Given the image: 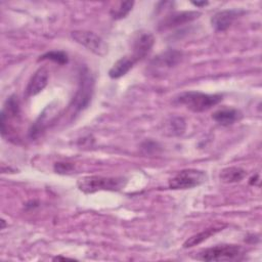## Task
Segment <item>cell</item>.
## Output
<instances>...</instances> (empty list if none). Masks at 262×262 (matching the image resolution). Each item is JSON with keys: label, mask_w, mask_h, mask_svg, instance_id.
Here are the masks:
<instances>
[{"label": "cell", "mask_w": 262, "mask_h": 262, "mask_svg": "<svg viewBox=\"0 0 262 262\" xmlns=\"http://www.w3.org/2000/svg\"><path fill=\"white\" fill-rule=\"evenodd\" d=\"M247 175L246 170L241 167H227L220 172V180L224 183H234L243 180Z\"/></svg>", "instance_id": "9a60e30c"}, {"label": "cell", "mask_w": 262, "mask_h": 262, "mask_svg": "<svg viewBox=\"0 0 262 262\" xmlns=\"http://www.w3.org/2000/svg\"><path fill=\"white\" fill-rule=\"evenodd\" d=\"M134 5L133 1H124L118 3L117 6L113 7L110 11L112 17L114 19H121L126 17V15L132 10V7Z\"/></svg>", "instance_id": "e0dca14e"}, {"label": "cell", "mask_w": 262, "mask_h": 262, "mask_svg": "<svg viewBox=\"0 0 262 262\" xmlns=\"http://www.w3.org/2000/svg\"><path fill=\"white\" fill-rule=\"evenodd\" d=\"M94 78L87 67L81 69L79 73V84L77 91L73 97L71 106L74 112L79 113L85 110L93 96Z\"/></svg>", "instance_id": "7a4b0ae2"}, {"label": "cell", "mask_w": 262, "mask_h": 262, "mask_svg": "<svg viewBox=\"0 0 262 262\" xmlns=\"http://www.w3.org/2000/svg\"><path fill=\"white\" fill-rule=\"evenodd\" d=\"M224 227H226V224L224 223H216L215 225L196 233L191 235L190 237H188L184 244H183V248L187 249V248H192L194 246H198L200 244H202L203 242L207 241L209 237H211L212 235H214L215 233L221 231Z\"/></svg>", "instance_id": "7c38bea8"}, {"label": "cell", "mask_w": 262, "mask_h": 262, "mask_svg": "<svg viewBox=\"0 0 262 262\" xmlns=\"http://www.w3.org/2000/svg\"><path fill=\"white\" fill-rule=\"evenodd\" d=\"M52 60L54 62H57L59 64H64L68 62L69 58H68V54L63 51H56V50H53V51H48L46 53H44L43 55L40 56L39 60Z\"/></svg>", "instance_id": "ac0fdd59"}, {"label": "cell", "mask_w": 262, "mask_h": 262, "mask_svg": "<svg viewBox=\"0 0 262 262\" xmlns=\"http://www.w3.org/2000/svg\"><path fill=\"white\" fill-rule=\"evenodd\" d=\"M245 11L241 9H224L216 12L211 18V25L217 32L227 30Z\"/></svg>", "instance_id": "ba28073f"}, {"label": "cell", "mask_w": 262, "mask_h": 262, "mask_svg": "<svg viewBox=\"0 0 262 262\" xmlns=\"http://www.w3.org/2000/svg\"><path fill=\"white\" fill-rule=\"evenodd\" d=\"M176 100L194 113L206 112L222 100L220 94H207L199 91H186L179 94Z\"/></svg>", "instance_id": "3957f363"}, {"label": "cell", "mask_w": 262, "mask_h": 262, "mask_svg": "<svg viewBox=\"0 0 262 262\" xmlns=\"http://www.w3.org/2000/svg\"><path fill=\"white\" fill-rule=\"evenodd\" d=\"M19 115V101L15 95H11L5 102L4 108L1 112V116L5 119L16 118Z\"/></svg>", "instance_id": "2e32d148"}, {"label": "cell", "mask_w": 262, "mask_h": 262, "mask_svg": "<svg viewBox=\"0 0 262 262\" xmlns=\"http://www.w3.org/2000/svg\"><path fill=\"white\" fill-rule=\"evenodd\" d=\"M136 61L132 58V56H124L118 59L113 67L108 71V76L112 79H119L125 76L134 66Z\"/></svg>", "instance_id": "4fadbf2b"}, {"label": "cell", "mask_w": 262, "mask_h": 262, "mask_svg": "<svg viewBox=\"0 0 262 262\" xmlns=\"http://www.w3.org/2000/svg\"><path fill=\"white\" fill-rule=\"evenodd\" d=\"M242 254L243 249L237 245H218L201 251L195 258L202 261H232Z\"/></svg>", "instance_id": "277c9868"}, {"label": "cell", "mask_w": 262, "mask_h": 262, "mask_svg": "<svg viewBox=\"0 0 262 262\" xmlns=\"http://www.w3.org/2000/svg\"><path fill=\"white\" fill-rule=\"evenodd\" d=\"M181 58H182V52L178 50L170 49L161 53L156 58H154L150 62V67L155 71H160V70L162 71L163 69L164 70L171 69L175 67L181 60Z\"/></svg>", "instance_id": "30bf717a"}, {"label": "cell", "mask_w": 262, "mask_h": 262, "mask_svg": "<svg viewBox=\"0 0 262 262\" xmlns=\"http://www.w3.org/2000/svg\"><path fill=\"white\" fill-rule=\"evenodd\" d=\"M239 111L231 107H224L221 110L216 111L212 118L214 121H216L218 124L222 126H229L233 124L235 121H237L241 118Z\"/></svg>", "instance_id": "5bb4252c"}, {"label": "cell", "mask_w": 262, "mask_h": 262, "mask_svg": "<svg viewBox=\"0 0 262 262\" xmlns=\"http://www.w3.org/2000/svg\"><path fill=\"white\" fill-rule=\"evenodd\" d=\"M169 131H171L172 135H180L185 130V122L182 118L176 117L172 118L168 124Z\"/></svg>", "instance_id": "d6986e66"}, {"label": "cell", "mask_w": 262, "mask_h": 262, "mask_svg": "<svg viewBox=\"0 0 262 262\" xmlns=\"http://www.w3.org/2000/svg\"><path fill=\"white\" fill-rule=\"evenodd\" d=\"M202 15L200 11L189 10V11H178L170 15H167L159 25L160 30H167L182 26L184 24L195 20Z\"/></svg>", "instance_id": "52a82bcc"}, {"label": "cell", "mask_w": 262, "mask_h": 262, "mask_svg": "<svg viewBox=\"0 0 262 262\" xmlns=\"http://www.w3.org/2000/svg\"><path fill=\"white\" fill-rule=\"evenodd\" d=\"M53 169L58 174H70L74 170V165L68 162H57L54 164Z\"/></svg>", "instance_id": "ffe728a7"}, {"label": "cell", "mask_w": 262, "mask_h": 262, "mask_svg": "<svg viewBox=\"0 0 262 262\" xmlns=\"http://www.w3.org/2000/svg\"><path fill=\"white\" fill-rule=\"evenodd\" d=\"M48 78V72L45 68H40L37 70L27 85L26 96L31 97L40 93L47 86Z\"/></svg>", "instance_id": "8fae6325"}, {"label": "cell", "mask_w": 262, "mask_h": 262, "mask_svg": "<svg viewBox=\"0 0 262 262\" xmlns=\"http://www.w3.org/2000/svg\"><path fill=\"white\" fill-rule=\"evenodd\" d=\"M71 37L75 42L84 46L96 55L103 56L107 51V46L104 41L93 32L76 30L71 33Z\"/></svg>", "instance_id": "8992f818"}, {"label": "cell", "mask_w": 262, "mask_h": 262, "mask_svg": "<svg viewBox=\"0 0 262 262\" xmlns=\"http://www.w3.org/2000/svg\"><path fill=\"white\" fill-rule=\"evenodd\" d=\"M194 6H196V7H201V6H206V5H208L209 4V2L208 1H202V2H200V1H192L191 2Z\"/></svg>", "instance_id": "44dd1931"}, {"label": "cell", "mask_w": 262, "mask_h": 262, "mask_svg": "<svg viewBox=\"0 0 262 262\" xmlns=\"http://www.w3.org/2000/svg\"><path fill=\"white\" fill-rule=\"evenodd\" d=\"M155 44V38L150 33H140L133 42L132 58L138 61L144 58L151 50Z\"/></svg>", "instance_id": "9c48e42d"}, {"label": "cell", "mask_w": 262, "mask_h": 262, "mask_svg": "<svg viewBox=\"0 0 262 262\" xmlns=\"http://www.w3.org/2000/svg\"><path fill=\"white\" fill-rule=\"evenodd\" d=\"M127 179L125 177H103L85 176L78 180V188L84 193H94L100 190L119 191L125 187Z\"/></svg>", "instance_id": "6da1fadb"}, {"label": "cell", "mask_w": 262, "mask_h": 262, "mask_svg": "<svg viewBox=\"0 0 262 262\" xmlns=\"http://www.w3.org/2000/svg\"><path fill=\"white\" fill-rule=\"evenodd\" d=\"M207 180V174L198 169H184L179 171L169 180L171 189H190L203 184Z\"/></svg>", "instance_id": "5b68a950"}]
</instances>
